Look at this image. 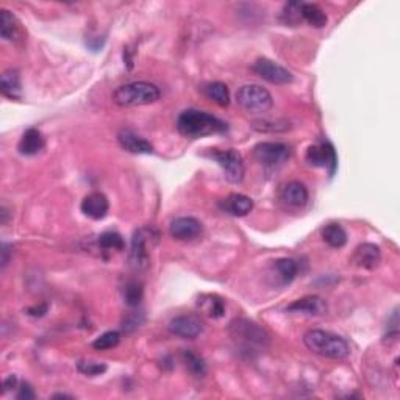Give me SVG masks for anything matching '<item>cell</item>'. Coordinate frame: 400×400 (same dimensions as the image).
<instances>
[{
	"label": "cell",
	"instance_id": "1",
	"mask_svg": "<svg viewBox=\"0 0 400 400\" xmlns=\"http://www.w3.org/2000/svg\"><path fill=\"white\" fill-rule=\"evenodd\" d=\"M177 130L180 135L189 139L205 138L212 135H224L228 131L227 122L207 111L189 108L181 111L177 117Z\"/></svg>",
	"mask_w": 400,
	"mask_h": 400
},
{
	"label": "cell",
	"instance_id": "2",
	"mask_svg": "<svg viewBox=\"0 0 400 400\" xmlns=\"http://www.w3.org/2000/svg\"><path fill=\"white\" fill-rule=\"evenodd\" d=\"M304 344L310 352L328 358V360H346L350 355L349 342L342 336L327 332V330H308L304 335Z\"/></svg>",
	"mask_w": 400,
	"mask_h": 400
},
{
	"label": "cell",
	"instance_id": "3",
	"mask_svg": "<svg viewBox=\"0 0 400 400\" xmlns=\"http://www.w3.org/2000/svg\"><path fill=\"white\" fill-rule=\"evenodd\" d=\"M161 91L157 85L149 82H130L116 88L113 93V101L119 107H144L160 101Z\"/></svg>",
	"mask_w": 400,
	"mask_h": 400
},
{
	"label": "cell",
	"instance_id": "4",
	"mask_svg": "<svg viewBox=\"0 0 400 400\" xmlns=\"http://www.w3.org/2000/svg\"><path fill=\"white\" fill-rule=\"evenodd\" d=\"M158 233L152 227L138 228L131 236L129 263L135 271H146L150 266V252L157 244Z\"/></svg>",
	"mask_w": 400,
	"mask_h": 400
},
{
	"label": "cell",
	"instance_id": "5",
	"mask_svg": "<svg viewBox=\"0 0 400 400\" xmlns=\"http://www.w3.org/2000/svg\"><path fill=\"white\" fill-rule=\"evenodd\" d=\"M228 332L231 338L238 341L245 347H266L269 344V336L264 332L263 327H259L257 322L238 318L230 322Z\"/></svg>",
	"mask_w": 400,
	"mask_h": 400
},
{
	"label": "cell",
	"instance_id": "6",
	"mask_svg": "<svg viewBox=\"0 0 400 400\" xmlns=\"http://www.w3.org/2000/svg\"><path fill=\"white\" fill-rule=\"evenodd\" d=\"M208 157L214 160L224 172V177L228 183L240 185L244 180L245 166L243 155L235 149H212L208 152Z\"/></svg>",
	"mask_w": 400,
	"mask_h": 400
},
{
	"label": "cell",
	"instance_id": "7",
	"mask_svg": "<svg viewBox=\"0 0 400 400\" xmlns=\"http://www.w3.org/2000/svg\"><path fill=\"white\" fill-rule=\"evenodd\" d=\"M236 103L247 113H266L273 105L271 93L259 85H244L236 91Z\"/></svg>",
	"mask_w": 400,
	"mask_h": 400
},
{
	"label": "cell",
	"instance_id": "8",
	"mask_svg": "<svg viewBox=\"0 0 400 400\" xmlns=\"http://www.w3.org/2000/svg\"><path fill=\"white\" fill-rule=\"evenodd\" d=\"M254 158L264 169H278L291 158V147L278 141L259 143L254 147Z\"/></svg>",
	"mask_w": 400,
	"mask_h": 400
},
{
	"label": "cell",
	"instance_id": "9",
	"mask_svg": "<svg viewBox=\"0 0 400 400\" xmlns=\"http://www.w3.org/2000/svg\"><path fill=\"white\" fill-rule=\"evenodd\" d=\"M305 160L310 166L325 167L330 177H333L336 169H338V155H336L333 144L328 141H322L308 147Z\"/></svg>",
	"mask_w": 400,
	"mask_h": 400
},
{
	"label": "cell",
	"instance_id": "10",
	"mask_svg": "<svg viewBox=\"0 0 400 400\" xmlns=\"http://www.w3.org/2000/svg\"><path fill=\"white\" fill-rule=\"evenodd\" d=\"M252 71L258 77H262L263 80L272 83V85H288V83H292L294 80V75L286 67L268 58H258L252 65Z\"/></svg>",
	"mask_w": 400,
	"mask_h": 400
},
{
	"label": "cell",
	"instance_id": "11",
	"mask_svg": "<svg viewBox=\"0 0 400 400\" xmlns=\"http://www.w3.org/2000/svg\"><path fill=\"white\" fill-rule=\"evenodd\" d=\"M167 330L177 338L194 340L203 332V322L195 314H181L169 322Z\"/></svg>",
	"mask_w": 400,
	"mask_h": 400
},
{
	"label": "cell",
	"instance_id": "12",
	"mask_svg": "<svg viewBox=\"0 0 400 400\" xmlns=\"http://www.w3.org/2000/svg\"><path fill=\"white\" fill-rule=\"evenodd\" d=\"M308 199H310V194H308L307 186L297 180L288 181L278 191L280 203L290 209L304 208L308 203Z\"/></svg>",
	"mask_w": 400,
	"mask_h": 400
},
{
	"label": "cell",
	"instance_id": "13",
	"mask_svg": "<svg viewBox=\"0 0 400 400\" xmlns=\"http://www.w3.org/2000/svg\"><path fill=\"white\" fill-rule=\"evenodd\" d=\"M203 227L199 219L193 216H181L174 219L169 226V233L177 241H191L202 235Z\"/></svg>",
	"mask_w": 400,
	"mask_h": 400
},
{
	"label": "cell",
	"instance_id": "14",
	"mask_svg": "<svg viewBox=\"0 0 400 400\" xmlns=\"http://www.w3.org/2000/svg\"><path fill=\"white\" fill-rule=\"evenodd\" d=\"M0 34L13 44H22L25 41V30L20 20L5 8L0 11Z\"/></svg>",
	"mask_w": 400,
	"mask_h": 400
},
{
	"label": "cell",
	"instance_id": "15",
	"mask_svg": "<svg viewBox=\"0 0 400 400\" xmlns=\"http://www.w3.org/2000/svg\"><path fill=\"white\" fill-rule=\"evenodd\" d=\"M382 262V252L380 247L372 243H363L358 245L352 255V263L356 268L372 271L378 268Z\"/></svg>",
	"mask_w": 400,
	"mask_h": 400
},
{
	"label": "cell",
	"instance_id": "16",
	"mask_svg": "<svg viewBox=\"0 0 400 400\" xmlns=\"http://www.w3.org/2000/svg\"><path fill=\"white\" fill-rule=\"evenodd\" d=\"M82 213L93 221H101L108 214L110 202L102 193H91L83 198L80 203Z\"/></svg>",
	"mask_w": 400,
	"mask_h": 400
},
{
	"label": "cell",
	"instance_id": "17",
	"mask_svg": "<svg viewBox=\"0 0 400 400\" xmlns=\"http://www.w3.org/2000/svg\"><path fill=\"white\" fill-rule=\"evenodd\" d=\"M117 143L124 150L135 153V155H149V153H153V146L143 136H139L138 133L129 129L119 131Z\"/></svg>",
	"mask_w": 400,
	"mask_h": 400
},
{
	"label": "cell",
	"instance_id": "18",
	"mask_svg": "<svg viewBox=\"0 0 400 400\" xmlns=\"http://www.w3.org/2000/svg\"><path fill=\"white\" fill-rule=\"evenodd\" d=\"M217 207L221 208V212L227 213L230 216L243 217V216H247L252 212V208H254V200L244 194L233 193V194L227 195L226 199L219 200Z\"/></svg>",
	"mask_w": 400,
	"mask_h": 400
},
{
	"label": "cell",
	"instance_id": "19",
	"mask_svg": "<svg viewBox=\"0 0 400 400\" xmlns=\"http://www.w3.org/2000/svg\"><path fill=\"white\" fill-rule=\"evenodd\" d=\"M44 147H46L44 135L41 133V130L32 127V129H27L24 131V135L20 136L18 150L20 155H24V157H34L43 152Z\"/></svg>",
	"mask_w": 400,
	"mask_h": 400
},
{
	"label": "cell",
	"instance_id": "20",
	"mask_svg": "<svg viewBox=\"0 0 400 400\" xmlns=\"http://www.w3.org/2000/svg\"><path fill=\"white\" fill-rule=\"evenodd\" d=\"M286 311L300 313L307 316H322L327 313V304L324 299H321L318 296H307L294 300L292 304L286 307Z\"/></svg>",
	"mask_w": 400,
	"mask_h": 400
},
{
	"label": "cell",
	"instance_id": "21",
	"mask_svg": "<svg viewBox=\"0 0 400 400\" xmlns=\"http://www.w3.org/2000/svg\"><path fill=\"white\" fill-rule=\"evenodd\" d=\"M272 271L282 286L290 285L299 273V263L294 258H278L272 264Z\"/></svg>",
	"mask_w": 400,
	"mask_h": 400
},
{
	"label": "cell",
	"instance_id": "22",
	"mask_svg": "<svg viewBox=\"0 0 400 400\" xmlns=\"http://www.w3.org/2000/svg\"><path fill=\"white\" fill-rule=\"evenodd\" d=\"M0 91L5 97L11 101H19L22 97V85H20V75L16 69H8L0 77Z\"/></svg>",
	"mask_w": 400,
	"mask_h": 400
},
{
	"label": "cell",
	"instance_id": "23",
	"mask_svg": "<svg viewBox=\"0 0 400 400\" xmlns=\"http://www.w3.org/2000/svg\"><path fill=\"white\" fill-rule=\"evenodd\" d=\"M300 16L302 22L310 24L314 29H322V27L327 25V15L325 11L321 8L319 5L316 4H307L302 2L300 5Z\"/></svg>",
	"mask_w": 400,
	"mask_h": 400
},
{
	"label": "cell",
	"instance_id": "24",
	"mask_svg": "<svg viewBox=\"0 0 400 400\" xmlns=\"http://www.w3.org/2000/svg\"><path fill=\"white\" fill-rule=\"evenodd\" d=\"M198 307L213 319H221L222 316L226 314V302L219 296H214V294H205V296H202L198 302Z\"/></svg>",
	"mask_w": 400,
	"mask_h": 400
},
{
	"label": "cell",
	"instance_id": "25",
	"mask_svg": "<svg viewBox=\"0 0 400 400\" xmlns=\"http://www.w3.org/2000/svg\"><path fill=\"white\" fill-rule=\"evenodd\" d=\"M203 94H205L209 101L219 105V107H228L230 105V91L227 85H224L221 82H212L203 85L202 88Z\"/></svg>",
	"mask_w": 400,
	"mask_h": 400
},
{
	"label": "cell",
	"instance_id": "26",
	"mask_svg": "<svg viewBox=\"0 0 400 400\" xmlns=\"http://www.w3.org/2000/svg\"><path fill=\"white\" fill-rule=\"evenodd\" d=\"M322 240L330 247L341 249L347 244V233L340 224H328V226L322 228Z\"/></svg>",
	"mask_w": 400,
	"mask_h": 400
},
{
	"label": "cell",
	"instance_id": "27",
	"mask_svg": "<svg viewBox=\"0 0 400 400\" xmlns=\"http://www.w3.org/2000/svg\"><path fill=\"white\" fill-rule=\"evenodd\" d=\"M181 358H183L185 366L188 370L191 372L194 377H205L207 375V363L203 361V358H200L198 354L191 352V350H183L181 352Z\"/></svg>",
	"mask_w": 400,
	"mask_h": 400
},
{
	"label": "cell",
	"instance_id": "28",
	"mask_svg": "<svg viewBox=\"0 0 400 400\" xmlns=\"http://www.w3.org/2000/svg\"><path fill=\"white\" fill-rule=\"evenodd\" d=\"M144 296V286L139 280H130L124 286V300L129 307L135 308L141 304Z\"/></svg>",
	"mask_w": 400,
	"mask_h": 400
},
{
	"label": "cell",
	"instance_id": "29",
	"mask_svg": "<svg viewBox=\"0 0 400 400\" xmlns=\"http://www.w3.org/2000/svg\"><path fill=\"white\" fill-rule=\"evenodd\" d=\"M99 245L103 250H124L125 241L117 231H105L99 236Z\"/></svg>",
	"mask_w": 400,
	"mask_h": 400
},
{
	"label": "cell",
	"instance_id": "30",
	"mask_svg": "<svg viewBox=\"0 0 400 400\" xmlns=\"http://www.w3.org/2000/svg\"><path fill=\"white\" fill-rule=\"evenodd\" d=\"M121 342V333L119 332H105L103 335H101L99 338H96L93 341V349L96 350H110L116 347L117 344Z\"/></svg>",
	"mask_w": 400,
	"mask_h": 400
},
{
	"label": "cell",
	"instance_id": "31",
	"mask_svg": "<svg viewBox=\"0 0 400 400\" xmlns=\"http://www.w3.org/2000/svg\"><path fill=\"white\" fill-rule=\"evenodd\" d=\"M300 5H302V2H288L283 6L282 19H283L285 24L292 25V27H297V25L302 24Z\"/></svg>",
	"mask_w": 400,
	"mask_h": 400
},
{
	"label": "cell",
	"instance_id": "32",
	"mask_svg": "<svg viewBox=\"0 0 400 400\" xmlns=\"http://www.w3.org/2000/svg\"><path fill=\"white\" fill-rule=\"evenodd\" d=\"M77 369H79L80 374L86 375V377H97V375H102L107 372V364L103 363H96V361H86V360H82L77 364Z\"/></svg>",
	"mask_w": 400,
	"mask_h": 400
},
{
	"label": "cell",
	"instance_id": "33",
	"mask_svg": "<svg viewBox=\"0 0 400 400\" xmlns=\"http://www.w3.org/2000/svg\"><path fill=\"white\" fill-rule=\"evenodd\" d=\"M144 322V313L143 311H131L122 319V330L124 332H133Z\"/></svg>",
	"mask_w": 400,
	"mask_h": 400
},
{
	"label": "cell",
	"instance_id": "34",
	"mask_svg": "<svg viewBox=\"0 0 400 400\" xmlns=\"http://www.w3.org/2000/svg\"><path fill=\"white\" fill-rule=\"evenodd\" d=\"M16 397H18L19 400H32V399H34L33 388H32V386H30L29 383H20Z\"/></svg>",
	"mask_w": 400,
	"mask_h": 400
},
{
	"label": "cell",
	"instance_id": "35",
	"mask_svg": "<svg viewBox=\"0 0 400 400\" xmlns=\"http://www.w3.org/2000/svg\"><path fill=\"white\" fill-rule=\"evenodd\" d=\"M0 254H2V258H0V263H2V269H5L6 266H8V263H10V255L13 254V247H11L10 244L4 243Z\"/></svg>",
	"mask_w": 400,
	"mask_h": 400
},
{
	"label": "cell",
	"instance_id": "36",
	"mask_svg": "<svg viewBox=\"0 0 400 400\" xmlns=\"http://www.w3.org/2000/svg\"><path fill=\"white\" fill-rule=\"evenodd\" d=\"M15 388H19L18 377L16 375H8L4 380V392H8V391L15 389Z\"/></svg>",
	"mask_w": 400,
	"mask_h": 400
},
{
	"label": "cell",
	"instance_id": "37",
	"mask_svg": "<svg viewBox=\"0 0 400 400\" xmlns=\"http://www.w3.org/2000/svg\"><path fill=\"white\" fill-rule=\"evenodd\" d=\"M46 313H47V305H39V307L29 308V314L34 316V318H41V316H44Z\"/></svg>",
	"mask_w": 400,
	"mask_h": 400
},
{
	"label": "cell",
	"instance_id": "38",
	"mask_svg": "<svg viewBox=\"0 0 400 400\" xmlns=\"http://www.w3.org/2000/svg\"><path fill=\"white\" fill-rule=\"evenodd\" d=\"M52 399H72V396H67V394H55V396H52Z\"/></svg>",
	"mask_w": 400,
	"mask_h": 400
}]
</instances>
